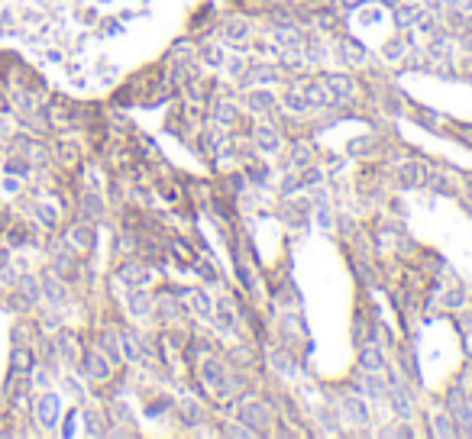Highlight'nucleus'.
<instances>
[{
    "label": "nucleus",
    "mask_w": 472,
    "mask_h": 439,
    "mask_svg": "<svg viewBox=\"0 0 472 439\" xmlns=\"http://www.w3.org/2000/svg\"><path fill=\"white\" fill-rule=\"evenodd\" d=\"M327 84L334 88V94H330V97H334V104L353 94V81H346V78H327Z\"/></svg>",
    "instance_id": "f257e3e1"
},
{
    "label": "nucleus",
    "mask_w": 472,
    "mask_h": 439,
    "mask_svg": "<svg viewBox=\"0 0 472 439\" xmlns=\"http://www.w3.org/2000/svg\"><path fill=\"white\" fill-rule=\"evenodd\" d=\"M307 104H334V97L324 91V84H311L307 88Z\"/></svg>",
    "instance_id": "f03ea898"
},
{
    "label": "nucleus",
    "mask_w": 472,
    "mask_h": 439,
    "mask_svg": "<svg viewBox=\"0 0 472 439\" xmlns=\"http://www.w3.org/2000/svg\"><path fill=\"white\" fill-rule=\"evenodd\" d=\"M259 145H266V149H278V136H275V129H259Z\"/></svg>",
    "instance_id": "7ed1b4c3"
},
{
    "label": "nucleus",
    "mask_w": 472,
    "mask_h": 439,
    "mask_svg": "<svg viewBox=\"0 0 472 439\" xmlns=\"http://www.w3.org/2000/svg\"><path fill=\"white\" fill-rule=\"evenodd\" d=\"M362 365H366V368H382L379 352H375V349H366V352H362Z\"/></svg>",
    "instance_id": "20e7f679"
},
{
    "label": "nucleus",
    "mask_w": 472,
    "mask_h": 439,
    "mask_svg": "<svg viewBox=\"0 0 472 439\" xmlns=\"http://www.w3.org/2000/svg\"><path fill=\"white\" fill-rule=\"evenodd\" d=\"M188 294H191V301H194V307H198L201 313H207V311H211V303H207L204 291H188Z\"/></svg>",
    "instance_id": "39448f33"
},
{
    "label": "nucleus",
    "mask_w": 472,
    "mask_h": 439,
    "mask_svg": "<svg viewBox=\"0 0 472 439\" xmlns=\"http://www.w3.org/2000/svg\"><path fill=\"white\" fill-rule=\"evenodd\" d=\"M340 49H343V52H350V55H353V61H362V49H359L356 42H353V39H343V46H340Z\"/></svg>",
    "instance_id": "423d86ee"
},
{
    "label": "nucleus",
    "mask_w": 472,
    "mask_h": 439,
    "mask_svg": "<svg viewBox=\"0 0 472 439\" xmlns=\"http://www.w3.org/2000/svg\"><path fill=\"white\" fill-rule=\"evenodd\" d=\"M42 420H46V423L55 420V397H46V401H42Z\"/></svg>",
    "instance_id": "0eeeda50"
},
{
    "label": "nucleus",
    "mask_w": 472,
    "mask_h": 439,
    "mask_svg": "<svg viewBox=\"0 0 472 439\" xmlns=\"http://www.w3.org/2000/svg\"><path fill=\"white\" fill-rule=\"evenodd\" d=\"M414 16H418V10H414V7H404L401 10V13H398V23H414Z\"/></svg>",
    "instance_id": "6e6552de"
},
{
    "label": "nucleus",
    "mask_w": 472,
    "mask_h": 439,
    "mask_svg": "<svg viewBox=\"0 0 472 439\" xmlns=\"http://www.w3.org/2000/svg\"><path fill=\"white\" fill-rule=\"evenodd\" d=\"M133 311H139V313L149 311V297H146V294H133Z\"/></svg>",
    "instance_id": "1a4fd4ad"
},
{
    "label": "nucleus",
    "mask_w": 472,
    "mask_h": 439,
    "mask_svg": "<svg viewBox=\"0 0 472 439\" xmlns=\"http://www.w3.org/2000/svg\"><path fill=\"white\" fill-rule=\"evenodd\" d=\"M227 32H230V39H243L246 26H240V23H230V26H227Z\"/></svg>",
    "instance_id": "9d476101"
},
{
    "label": "nucleus",
    "mask_w": 472,
    "mask_h": 439,
    "mask_svg": "<svg viewBox=\"0 0 472 439\" xmlns=\"http://www.w3.org/2000/svg\"><path fill=\"white\" fill-rule=\"evenodd\" d=\"M198 272H201V275H204V278H207V281H217V272H213V268H211V265H207V262H201V265H198Z\"/></svg>",
    "instance_id": "9b49d317"
},
{
    "label": "nucleus",
    "mask_w": 472,
    "mask_h": 439,
    "mask_svg": "<svg viewBox=\"0 0 472 439\" xmlns=\"http://www.w3.org/2000/svg\"><path fill=\"white\" fill-rule=\"evenodd\" d=\"M440 436H447V433H453V426H449V420H437V426H434Z\"/></svg>",
    "instance_id": "f8f14e48"
}]
</instances>
